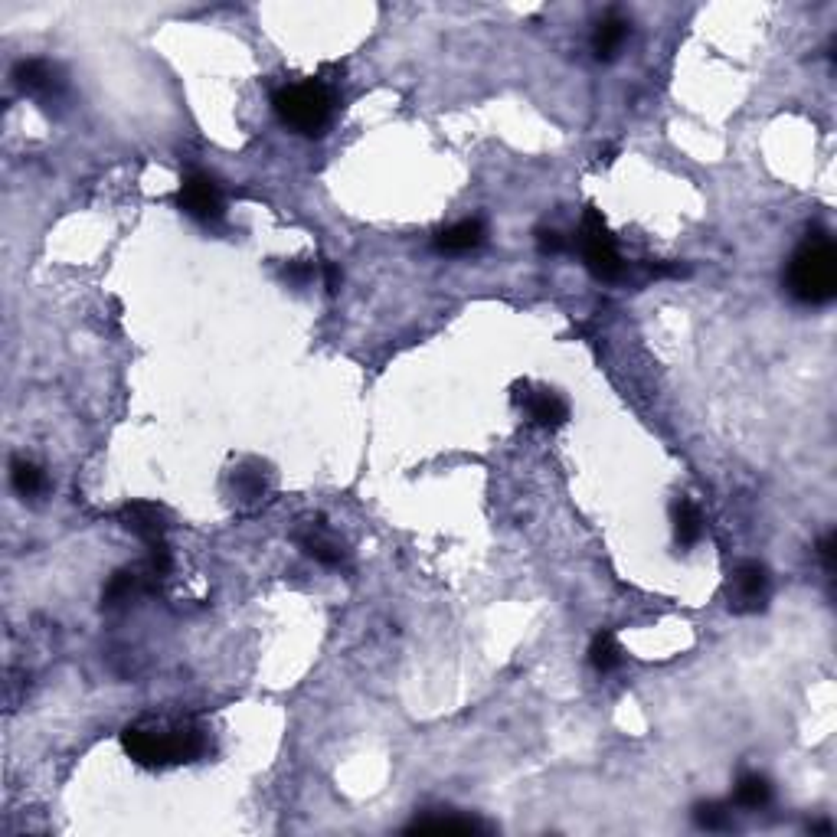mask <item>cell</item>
I'll use <instances>...</instances> for the list:
<instances>
[{
	"label": "cell",
	"instance_id": "cell-22",
	"mask_svg": "<svg viewBox=\"0 0 837 837\" xmlns=\"http://www.w3.org/2000/svg\"><path fill=\"white\" fill-rule=\"evenodd\" d=\"M285 278L288 282H295V285H305L314 278V265L311 262H288L285 265Z\"/></svg>",
	"mask_w": 837,
	"mask_h": 837
},
{
	"label": "cell",
	"instance_id": "cell-14",
	"mask_svg": "<svg viewBox=\"0 0 837 837\" xmlns=\"http://www.w3.org/2000/svg\"><path fill=\"white\" fill-rule=\"evenodd\" d=\"M733 798H736L739 808H762V805H769L772 785H769L766 775L746 772V775H739V782H736V788H733Z\"/></svg>",
	"mask_w": 837,
	"mask_h": 837
},
{
	"label": "cell",
	"instance_id": "cell-6",
	"mask_svg": "<svg viewBox=\"0 0 837 837\" xmlns=\"http://www.w3.org/2000/svg\"><path fill=\"white\" fill-rule=\"evenodd\" d=\"M769 599V569L746 560L736 566L733 573V589H730V609L733 612H759Z\"/></svg>",
	"mask_w": 837,
	"mask_h": 837
},
{
	"label": "cell",
	"instance_id": "cell-17",
	"mask_svg": "<svg viewBox=\"0 0 837 837\" xmlns=\"http://www.w3.org/2000/svg\"><path fill=\"white\" fill-rule=\"evenodd\" d=\"M589 664L596 667L599 674H609L622 664V648H618V641H615L612 632L596 635V641H592V648H589Z\"/></svg>",
	"mask_w": 837,
	"mask_h": 837
},
{
	"label": "cell",
	"instance_id": "cell-11",
	"mask_svg": "<svg viewBox=\"0 0 837 837\" xmlns=\"http://www.w3.org/2000/svg\"><path fill=\"white\" fill-rule=\"evenodd\" d=\"M481 242H484V223L481 220H462V223L448 226L435 236V249L445 252V256H465V252L478 249Z\"/></svg>",
	"mask_w": 837,
	"mask_h": 837
},
{
	"label": "cell",
	"instance_id": "cell-7",
	"mask_svg": "<svg viewBox=\"0 0 837 837\" xmlns=\"http://www.w3.org/2000/svg\"><path fill=\"white\" fill-rule=\"evenodd\" d=\"M520 403L527 406L530 412V419L537 422V426H563V422L569 419V406H566V399L560 393H553V390H527L524 396H520Z\"/></svg>",
	"mask_w": 837,
	"mask_h": 837
},
{
	"label": "cell",
	"instance_id": "cell-15",
	"mask_svg": "<svg viewBox=\"0 0 837 837\" xmlns=\"http://www.w3.org/2000/svg\"><path fill=\"white\" fill-rule=\"evenodd\" d=\"M674 530H677L681 547H694V543L700 540V533H703V517L697 511V504L687 501V497H681L677 507H674Z\"/></svg>",
	"mask_w": 837,
	"mask_h": 837
},
{
	"label": "cell",
	"instance_id": "cell-5",
	"mask_svg": "<svg viewBox=\"0 0 837 837\" xmlns=\"http://www.w3.org/2000/svg\"><path fill=\"white\" fill-rule=\"evenodd\" d=\"M177 203H180V210H184L187 216H193V220H200V223L220 220L223 216L220 184H216L210 174H200V171H190L184 180H180Z\"/></svg>",
	"mask_w": 837,
	"mask_h": 837
},
{
	"label": "cell",
	"instance_id": "cell-9",
	"mask_svg": "<svg viewBox=\"0 0 837 837\" xmlns=\"http://www.w3.org/2000/svg\"><path fill=\"white\" fill-rule=\"evenodd\" d=\"M628 33H632V23H628L622 14H618V10H612V14H605V17L599 20L596 33H592V53H596V59H605V63H609V59H615L618 50L625 46Z\"/></svg>",
	"mask_w": 837,
	"mask_h": 837
},
{
	"label": "cell",
	"instance_id": "cell-13",
	"mask_svg": "<svg viewBox=\"0 0 837 837\" xmlns=\"http://www.w3.org/2000/svg\"><path fill=\"white\" fill-rule=\"evenodd\" d=\"M298 543H301V550H305L308 556H314V560L324 563V566H341L344 563V550L327 537L321 524H308L305 533H298Z\"/></svg>",
	"mask_w": 837,
	"mask_h": 837
},
{
	"label": "cell",
	"instance_id": "cell-10",
	"mask_svg": "<svg viewBox=\"0 0 837 837\" xmlns=\"http://www.w3.org/2000/svg\"><path fill=\"white\" fill-rule=\"evenodd\" d=\"M14 82L23 92H36V95H50L63 86L59 72L46 59H20L14 66Z\"/></svg>",
	"mask_w": 837,
	"mask_h": 837
},
{
	"label": "cell",
	"instance_id": "cell-4",
	"mask_svg": "<svg viewBox=\"0 0 837 837\" xmlns=\"http://www.w3.org/2000/svg\"><path fill=\"white\" fill-rule=\"evenodd\" d=\"M579 252L582 259H586L589 272L602 278V282H615L618 275L625 272V262L618 256V246H615V236L609 233V226L599 216V210H586L582 216V226H579Z\"/></svg>",
	"mask_w": 837,
	"mask_h": 837
},
{
	"label": "cell",
	"instance_id": "cell-20",
	"mask_svg": "<svg viewBox=\"0 0 837 837\" xmlns=\"http://www.w3.org/2000/svg\"><path fill=\"white\" fill-rule=\"evenodd\" d=\"M233 484H236V491L246 497V501H256V497H262V491H265V478H262V468L259 465H246V468H239L236 471V478H233Z\"/></svg>",
	"mask_w": 837,
	"mask_h": 837
},
{
	"label": "cell",
	"instance_id": "cell-24",
	"mask_svg": "<svg viewBox=\"0 0 837 837\" xmlns=\"http://www.w3.org/2000/svg\"><path fill=\"white\" fill-rule=\"evenodd\" d=\"M324 285H327V291H334L341 288V272H337V265L334 262H324Z\"/></svg>",
	"mask_w": 837,
	"mask_h": 837
},
{
	"label": "cell",
	"instance_id": "cell-3",
	"mask_svg": "<svg viewBox=\"0 0 837 837\" xmlns=\"http://www.w3.org/2000/svg\"><path fill=\"white\" fill-rule=\"evenodd\" d=\"M275 115L298 135H321L334 112V95L324 82H298L282 86L272 95Z\"/></svg>",
	"mask_w": 837,
	"mask_h": 837
},
{
	"label": "cell",
	"instance_id": "cell-1",
	"mask_svg": "<svg viewBox=\"0 0 837 837\" xmlns=\"http://www.w3.org/2000/svg\"><path fill=\"white\" fill-rule=\"evenodd\" d=\"M121 746L138 766L164 769L193 762L206 752V736L197 726H128L121 733Z\"/></svg>",
	"mask_w": 837,
	"mask_h": 837
},
{
	"label": "cell",
	"instance_id": "cell-19",
	"mask_svg": "<svg viewBox=\"0 0 837 837\" xmlns=\"http://www.w3.org/2000/svg\"><path fill=\"white\" fill-rule=\"evenodd\" d=\"M694 821L700 824V828H707V831H726L730 828V808L720 805V802H707V805H697L694 808Z\"/></svg>",
	"mask_w": 837,
	"mask_h": 837
},
{
	"label": "cell",
	"instance_id": "cell-18",
	"mask_svg": "<svg viewBox=\"0 0 837 837\" xmlns=\"http://www.w3.org/2000/svg\"><path fill=\"white\" fill-rule=\"evenodd\" d=\"M141 589V576L138 573H128V569H121V573L112 576V582L105 586V605H121L128 599H135Z\"/></svg>",
	"mask_w": 837,
	"mask_h": 837
},
{
	"label": "cell",
	"instance_id": "cell-21",
	"mask_svg": "<svg viewBox=\"0 0 837 837\" xmlns=\"http://www.w3.org/2000/svg\"><path fill=\"white\" fill-rule=\"evenodd\" d=\"M537 246L543 256H556V252L566 249V239H563V233H556V229H537Z\"/></svg>",
	"mask_w": 837,
	"mask_h": 837
},
{
	"label": "cell",
	"instance_id": "cell-23",
	"mask_svg": "<svg viewBox=\"0 0 837 837\" xmlns=\"http://www.w3.org/2000/svg\"><path fill=\"white\" fill-rule=\"evenodd\" d=\"M818 556H821V563H824V569H834V533H824L821 537V543H818Z\"/></svg>",
	"mask_w": 837,
	"mask_h": 837
},
{
	"label": "cell",
	"instance_id": "cell-8",
	"mask_svg": "<svg viewBox=\"0 0 837 837\" xmlns=\"http://www.w3.org/2000/svg\"><path fill=\"white\" fill-rule=\"evenodd\" d=\"M121 524L135 533V537H141L144 543L164 540V514H161V507L157 504H148V501L125 504V511H121Z\"/></svg>",
	"mask_w": 837,
	"mask_h": 837
},
{
	"label": "cell",
	"instance_id": "cell-12",
	"mask_svg": "<svg viewBox=\"0 0 837 837\" xmlns=\"http://www.w3.org/2000/svg\"><path fill=\"white\" fill-rule=\"evenodd\" d=\"M412 834H478L484 831V824L478 818H468V815H455V811H448V815H422L409 824Z\"/></svg>",
	"mask_w": 837,
	"mask_h": 837
},
{
	"label": "cell",
	"instance_id": "cell-16",
	"mask_svg": "<svg viewBox=\"0 0 837 837\" xmlns=\"http://www.w3.org/2000/svg\"><path fill=\"white\" fill-rule=\"evenodd\" d=\"M10 481H14V491L20 497H36L46 488V478H43V468L27 462V458H17L14 465H10Z\"/></svg>",
	"mask_w": 837,
	"mask_h": 837
},
{
	"label": "cell",
	"instance_id": "cell-2",
	"mask_svg": "<svg viewBox=\"0 0 837 837\" xmlns=\"http://www.w3.org/2000/svg\"><path fill=\"white\" fill-rule=\"evenodd\" d=\"M788 295L802 305H828L837 295V252L828 236H808L785 272Z\"/></svg>",
	"mask_w": 837,
	"mask_h": 837
}]
</instances>
